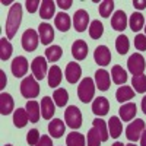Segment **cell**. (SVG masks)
<instances>
[{
  "mask_svg": "<svg viewBox=\"0 0 146 146\" xmlns=\"http://www.w3.org/2000/svg\"><path fill=\"white\" fill-rule=\"evenodd\" d=\"M145 32H146V25H145Z\"/></svg>",
  "mask_w": 146,
  "mask_h": 146,
  "instance_id": "db71d44e",
  "label": "cell"
},
{
  "mask_svg": "<svg viewBox=\"0 0 146 146\" xmlns=\"http://www.w3.org/2000/svg\"><path fill=\"white\" fill-rule=\"evenodd\" d=\"M92 124H94V129H95L96 131H98V135L101 136V140H102V142L108 140L110 135H108V131H107L105 121H104V120H101V118H95V120L92 121Z\"/></svg>",
  "mask_w": 146,
  "mask_h": 146,
  "instance_id": "e575fe53",
  "label": "cell"
},
{
  "mask_svg": "<svg viewBox=\"0 0 146 146\" xmlns=\"http://www.w3.org/2000/svg\"><path fill=\"white\" fill-rule=\"evenodd\" d=\"M88 22H89V15L85 9H79L75 12V16H73V25L78 32H83L88 28Z\"/></svg>",
  "mask_w": 146,
  "mask_h": 146,
  "instance_id": "30bf717a",
  "label": "cell"
},
{
  "mask_svg": "<svg viewBox=\"0 0 146 146\" xmlns=\"http://www.w3.org/2000/svg\"><path fill=\"white\" fill-rule=\"evenodd\" d=\"M28 121H29V117H28V113H27L25 108H18L13 113V123L18 129L25 127Z\"/></svg>",
  "mask_w": 146,
  "mask_h": 146,
  "instance_id": "484cf974",
  "label": "cell"
},
{
  "mask_svg": "<svg viewBox=\"0 0 146 146\" xmlns=\"http://www.w3.org/2000/svg\"><path fill=\"white\" fill-rule=\"evenodd\" d=\"M5 146H12V145H5Z\"/></svg>",
  "mask_w": 146,
  "mask_h": 146,
  "instance_id": "f5cc1de1",
  "label": "cell"
},
{
  "mask_svg": "<svg viewBox=\"0 0 146 146\" xmlns=\"http://www.w3.org/2000/svg\"><path fill=\"white\" fill-rule=\"evenodd\" d=\"M94 58H95L96 64H100V66H108L110 63H111V53H110L108 47H105V45L96 47V50L94 53Z\"/></svg>",
  "mask_w": 146,
  "mask_h": 146,
  "instance_id": "8fae6325",
  "label": "cell"
},
{
  "mask_svg": "<svg viewBox=\"0 0 146 146\" xmlns=\"http://www.w3.org/2000/svg\"><path fill=\"white\" fill-rule=\"evenodd\" d=\"M136 104L135 102H127L124 105H121V108L118 110V114H120V118L123 121H130L135 118L136 115Z\"/></svg>",
  "mask_w": 146,
  "mask_h": 146,
  "instance_id": "44dd1931",
  "label": "cell"
},
{
  "mask_svg": "<svg viewBox=\"0 0 146 146\" xmlns=\"http://www.w3.org/2000/svg\"><path fill=\"white\" fill-rule=\"evenodd\" d=\"M12 73H13V76L16 78H22L27 75L28 72V60L23 57V56H18L16 58H13V62H12Z\"/></svg>",
  "mask_w": 146,
  "mask_h": 146,
  "instance_id": "9c48e42d",
  "label": "cell"
},
{
  "mask_svg": "<svg viewBox=\"0 0 146 146\" xmlns=\"http://www.w3.org/2000/svg\"><path fill=\"white\" fill-rule=\"evenodd\" d=\"M101 136L98 135V131H96L94 127L88 131V146H100L101 145Z\"/></svg>",
  "mask_w": 146,
  "mask_h": 146,
  "instance_id": "ab89813d",
  "label": "cell"
},
{
  "mask_svg": "<svg viewBox=\"0 0 146 146\" xmlns=\"http://www.w3.org/2000/svg\"><path fill=\"white\" fill-rule=\"evenodd\" d=\"M13 107H15L13 98L9 94L3 92L0 95V113H2V115H9L13 111Z\"/></svg>",
  "mask_w": 146,
  "mask_h": 146,
  "instance_id": "ffe728a7",
  "label": "cell"
},
{
  "mask_svg": "<svg viewBox=\"0 0 146 146\" xmlns=\"http://www.w3.org/2000/svg\"><path fill=\"white\" fill-rule=\"evenodd\" d=\"M62 56H63V50L60 45H51L45 50V57H47L48 62H51V63H56L57 60L62 58Z\"/></svg>",
  "mask_w": 146,
  "mask_h": 146,
  "instance_id": "f546056e",
  "label": "cell"
},
{
  "mask_svg": "<svg viewBox=\"0 0 146 146\" xmlns=\"http://www.w3.org/2000/svg\"><path fill=\"white\" fill-rule=\"evenodd\" d=\"M111 76H113V82L115 85H123L127 80V73L121 66H114L111 69Z\"/></svg>",
  "mask_w": 146,
  "mask_h": 146,
  "instance_id": "f1b7e54d",
  "label": "cell"
},
{
  "mask_svg": "<svg viewBox=\"0 0 146 146\" xmlns=\"http://www.w3.org/2000/svg\"><path fill=\"white\" fill-rule=\"evenodd\" d=\"M66 145L67 146H85V136L78 131H72L66 137Z\"/></svg>",
  "mask_w": 146,
  "mask_h": 146,
  "instance_id": "836d02e7",
  "label": "cell"
},
{
  "mask_svg": "<svg viewBox=\"0 0 146 146\" xmlns=\"http://www.w3.org/2000/svg\"><path fill=\"white\" fill-rule=\"evenodd\" d=\"M25 110H27V113H28V117H29V121H31V123H38L40 115H41L40 104L36 102V101H28Z\"/></svg>",
  "mask_w": 146,
  "mask_h": 146,
  "instance_id": "603a6c76",
  "label": "cell"
},
{
  "mask_svg": "<svg viewBox=\"0 0 146 146\" xmlns=\"http://www.w3.org/2000/svg\"><path fill=\"white\" fill-rule=\"evenodd\" d=\"M12 51H13V47H12V44L6 38L0 40V58H2L3 62L7 60V58H10Z\"/></svg>",
  "mask_w": 146,
  "mask_h": 146,
  "instance_id": "d590c367",
  "label": "cell"
},
{
  "mask_svg": "<svg viewBox=\"0 0 146 146\" xmlns=\"http://www.w3.org/2000/svg\"><path fill=\"white\" fill-rule=\"evenodd\" d=\"M95 85L100 91H107L111 85V78H110V73L104 69L96 70L95 73Z\"/></svg>",
  "mask_w": 146,
  "mask_h": 146,
  "instance_id": "5bb4252c",
  "label": "cell"
},
{
  "mask_svg": "<svg viewBox=\"0 0 146 146\" xmlns=\"http://www.w3.org/2000/svg\"><path fill=\"white\" fill-rule=\"evenodd\" d=\"M21 94L28 100L36 98L40 94V85L34 76H27L21 83Z\"/></svg>",
  "mask_w": 146,
  "mask_h": 146,
  "instance_id": "7a4b0ae2",
  "label": "cell"
},
{
  "mask_svg": "<svg viewBox=\"0 0 146 146\" xmlns=\"http://www.w3.org/2000/svg\"><path fill=\"white\" fill-rule=\"evenodd\" d=\"M135 47L139 51H145L146 50V35L143 34H137L135 38Z\"/></svg>",
  "mask_w": 146,
  "mask_h": 146,
  "instance_id": "b9f144b4",
  "label": "cell"
},
{
  "mask_svg": "<svg viewBox=\"0 0 146 146\" xmlns=\"http://www.w3.org/2000/svg\"><path fill=\"white\" fill-rule=\"evenodd\" d=\"M21 21H22V6L21 3H13L6 19V35L9 40H12L16 35Z\"/></svg>",
  "mask_w": 146,
  "mask_h": 146,
  "instance_id": "6da1fadb",
  "label": "cell"
},
{
  "mask_svg": "<svg viewBox=\"0 0 146 146\" xmlns=\"http://www.w3.org/2000/svg\"><path fill=\"white\" fill-rule=\"evenodd\" d=\"M129 25H130V29L133 32H139L143 27H145V18L140 12H136L130 16V21H129Z\"/></svg>",
  "mask_w": 146,
  "mask_h": 146,
  "instance_id": "83f0119b",
  "label": "cell"
},
{
  "mask_svg": "<svg viewBox=\"0 0 146 146\" xmlns=\"http://www.w3.org/2000/svg\"><path fill=\"white\" fill-rule=\"evenodd\" d=\"M56 113V104L50 96H44L41 100V115L44 120H51Z\"/></svg>",
  "mask_w": 146,
  "mask_h": 146,
  "instance_id": "9a60e30c",
  "label": "cell"
},
{
  "mask_svg": "<svg viewBox=\"0 0 146 146\" xmlns=\"http://www.w3.org/2000/svg\"><path fill=\"white\" fill-rule=\"evenodd\" d=\"M142 111L146 114V95L142 98Z\"/></svg>",
  "mask_w": 146,
  "mask_h": 146,
  "instance_id": "c3c4849f",
  "label": "cell"
},
{
  "mask_svg": "<svg viewBox=\"0 0 146 146\" xmlns=\"http://www.w3.org/2000/svg\"><path fill=\"white\" fill-rule=\"evenodd\" d=\"M94 95H95V83L91 78H85L80 85H79V88H78V96H79V100L85 104H88L92 101L94 98Z\"/></svg>",
  "mask_w": 146,
  "mask_h": 146,
  "instance_id": "3957f363",
  "label": "cell"
},
{
  "mask_svg": "<svg viewBox=\"0 0 146 146\" xmlns=\"http://www.w3.org/2000/svg\"><path fill=\"white\" fill-rule=\"evenodd\" d=\"M129 48H130V41H129V38H127L124 34L118 35L117 40H115V50H117L121 56H124V54L129 51Z\"/></svg>",
  "mask_w": 146,
  "mask_h": 146,
  "instance_id": "4dcf8cb0",
  "label": "cell"
},
{
  "mask_svg": "<svg viewBox=\"0 0 146 146\" xmlns=\"http://www.w3.org/2000/svg\"><path fill=\"white\" fill-rule=\"evenodd\" d=\"M40 44V40H38V34H36L34 29H27L22 35V47L25 51H34L36 50V47Z\"/></svg>",
  "mask_w": 146,
  "mask_h": 146,
  "instance_id": "52a82bcc",
  "label": "cell"
},
{
  "mask_svg": "<svg viewBox=\"0 0 146 146\" xmlns=\"http://www.w3.org/2000/svg\"><path fill=\"white\" fill-rule=\"evenodd\" d=\"M64 75H66V80H67L69 83H76V82L80 79V76H82V69H80V66H79L78 63L70 62V63H67V66H66Z\"/></svg>",
  "mask_w": 146,
  "mask_h": 146,
  "instance_id": "7c38bea8",
  "label": "cell"
},
{
  "mask_svg": "<svg viewBox=\"0 0 146 146\" xmlns=\"http://www.w3.org/2000/svg\"><path fill=\"white\" fill-rule=\"evenodd\" d=\"M145 131V121L142 118H136L133 123H130L126 129V137L130 142H137Z\"/></svg>",
  "mask_w": 146,
  "mask_h": 146,
  "instance_id": "8992f818",
  "label": "cell"
},
{
  "mask_svg": "<svg viewBox=\"0 0 146 146\" xmlns=\"http://www.w3.org/2000/svg\"><path fill=\"white\" fill-rule=\"evenodd\" d=\"M54 12H56V3L53 0H42L40 6V16L42 19H50L53 18Z\"/></svg>",
  "mask_w": 146,
  "mask_h": 146,
  "instance_id": "7402d4cb",
  "label": "cell"
},
{
  "mask_svg": "<svg viewBox=\"0 0 146 146\" xmlns=\"http://www.w3.org/2000/svg\"><path fill=\"white\" fill-rule=\"evenodd\" d=\"M64 130H66V126H64V123L60 118H53L50 121V124H48V131H50V135L54 139L62 137L64 135Z\"/></svg>",
  "mask_w": 146,
  "mask_h": 146,
  "instance_id": "d6986e66",
  "label": "cell"
},
{
  "mask_svg": "<svg viewBox=\"0 0 146 146\" xmlns=\"http://www.w3.org/2000/svg\"><path fill=\"white\" fill-rule=\"evenodd\" d=\"M140 146H146V129H145V131L142 133V136H140Z\"/></svg>",
  "mask_w": 146,
  "mask_h": 146,
  "instance_id": "7dc6e473",
  "label": "cell"
},
{
  "mask_svg": "<svg viewBox=\"0 0 146 146\" xmlns=\"http://www.w3.org/2000/svg\"><path fill=\"white\" fill-rule=\"evenodd\" d=\"M0 75H2V88L5 86V72H0Z\"/></svg>",
  "mask_w": 146,
  "mask_h": 146,
  "instance_id": "681fc988",
  "label": "cell"
},
{
  "mask_svg": "<svg viewBox=\"0 0 146 146\" xmlns=\"http://www.w3.org/2000/svg\"><path fill=\"white\" fill-rule=\"evenodd\" d=\"M72 0H57V5L62 7V9H69L72 6Z\"/></svg>",
  "mask_w": 146,
  "mask_h": 146,
  "instance_id": "f6af8a7d",
  "label": "cell"
},
{
  "mask_svg": "<svg viewBox=\"0 0 146 146\" xmlns=\"http://www.w3.org/2000/svg\"><path fill=\"white\" fill-rule=\"evenodd\" d=\"M41 136H40V131L36 130V129H32L28 131V135H27V142L31 145V146H36V143L40 142Z\"/></svg>",
  "mask_w": 146,
  "mask_h": 146,
  "instance_id": "60d3db41",
  "label": "cell"
},
{
  "mask_svg": "<svg viewBox=\"0 0 146 146\" xmlns=\"http://www.w3.org/2000/svg\"><path fill=\"white\" fill-rule=\"evenodd\" d=\"M64 120L69 127L72 129H79L82 126V113L76 105H70L64 111Z\"/></svg>",
  "mask_w": 146,
  "mask_h": 146,
  "instance_id": "5b68a950",
  "label": "cell"
},
{
  "mask_svg": "<svg viewBox=\"0 0 146 146\" xmlns=\"http://www.w3.org/2000/svg\"><path fill=\"white\" fill-rule=\"evenodd\" d=\"M25 5H27V9H28L29 13H35L36 9H38V6L41 3H40V0H27Z\"/></svg>",
  "mask_w": 146,
  "mask_h": 146,
  "instance_id": "7bdbcfd3",
  "label": "cell"
},
{
  "mask_svg": "<svg viewBox=\"0 0 146 146\" xmlns=\"http://www.w3.org/2000/svg\"><path fill=\"white\" fill-rule=\"evenodd\" d=\"M54 23L57 29H60L62 32H66L70 29V25H72V21H70V16L67 13H64V12H60V13H57L56 19H54Z\"/></svg>",
  "mask_w": 146,
  "mask_h": 146,
  "instance_id": "cb8c5ba5",
  "label": "cell"
},
{
  "mask_svg": "<svg viewBox=\"0 0 146 146\" xmlns=\"http://www.w3.org/2000/svg\"><path fill=\"white\" fill-rule=\"evenodd\" d=\"M135 96V91H133L130 86H123V88H118L115 92V98L118 102H126L129 100H131Z\"/></svg>",
  "mask_w": 146,
  "mask_h": 146,
  "instance_id": "1f68e13d",
  "label": "cell"
},
{
  "mask_svg": "<svg viewBox=\"0 0 146 146\" xmlns=\"http://www.w3.org/2000/svg\"><path fill=\"white\" fill-rule=\"evenodd\" d=\"M31 70H32V76L38 80H42L45 78V73H47V60L41 56L35 57L32 60V64H31Z\"/></svg>",
  "mask_w": 146,
  "mask_h": 146,
  "instance_id": "ba28073f",
  "label": "cell"
},
{
  "mask_svg": "<svg viewBox=\"0 0 146 146\" xmlns=\"http://www.w3.org/2000/svg\"><path fill=\"white\" fill-rule=\"evenodd\" d=\"M127 67H129V72L131 73L133 76H139V75H143V70L146 67V63H145V58L142 54L139 53H135L131 54L127 60Z\"/></svg>",
  "mask_w": 146,
  "mask_h": 146,
  "instance_id": "277c9868",
  "label": "cell"
},
{
  "mask_svg": "<svg viewBox=\"0 0 146 146\" xmlns=\"http://www.w3.org/2000/svg\"><path fill=\"white\" fill-rule=\"evenodd\" d=\"M131 85H133V88H135V91L137 94H145L146 92V76L145 75L133 76Z\"/></svg>",
  "mask_w": 146,
  "mask_h": 146,
  "instance_id": "74e56055",
  "label": "cell"
},
{
  "mask_svg": "<svg viewBox=\"0 0 146 146\" xmlns=\"http://www.w3.org/2000/svg\"><path fill=\"white\" fill-rule=\"evenodd\" d=\"M104 32V25L100 21H92L91 25H89V35L92 40H98L101 38V35Z\"/></svg>",
  "mask_w": 146,
  "mask_h": 146,
  "instance_id": "8d00e7d4",
  "label": "cell"
},
{
  "mask_svg": "<svg viewBox=\"0 0 146 146\" xmlns=\"http://www.w3.org/2000/svg\"><path fill=\"white\" fill-rule=\"evenodd\" d=\"M133 6L139 10H142L146 7V0H133Z\"/></svg>",
  "mask_w": 146,
  "mask_h": 146,
  "instance_id": "bcb514c9",
  "label": "cell"
},
{
  "mask_svg": "<svg viewBox=\"0 0 146 146\" xmlns=\"http://www.w3.org/2000/svg\"><path fill=\"white\" fill-rule=\"evenodd\" d=\"M60 82H62V69L58 66H51V69L48 70V86L57 88Z\"/></svg>",
  "mask_w": 146,
  "mask_h": 146,
  "instance_id": "d4e9b609",
  "label": "cell"
},
{
  "mask_svg": "<svg viewBox=\"0 0 146 146\" xmlns=\"http://www.w3.org/2000/svg\"><path fill=\"white\" fill-rule=\"evenodd\" d=\"M108 131H110V135H111V137L117 139L120 135H121V131H123V124H121V121L118 117H111L108 121Z\"/></svg>",
  "mask_w": 146,
  "mask_h": 146,
  "instance_id": "4316f807",
  "label": "cell"
},
{
  "mask_svg": "<svg viewBox=\"0 0 146 146\" xmlns=\"http://www.w3.org/2000/svg\"><path fill=\"white\" fill-rule=\"evenodd\" d=\"M36 146H53V142H51V137L50 136H47V135H44V136H41V139H40V142L36 143Z\"/></svg>",
  "mask_w": 146,
  "mask_h": 146,
  "instance_id": "ee69618b",
  "label": "cell"
},
{
  "mask_svg": "<svg viewBox=\"0 0 146 146\" xmlns=\"http://www.w3.org/2000/svg\"><path fill=\"white\" fill-rule=\"evenodd\" d=\"M111 27L115 31H124L127 27V16L124 10H117L111 18Z\"/></svg>",
  "mask_w": 146,
  "mask_h": 146,
  "instance_id": "ac0fdd59",
  "label": "cell"
},
{
  "mask_svg": "<svg viewBox=\"0 0 146 146\" xmlns=\"http://www.w3.org/2000/svg\"><path fill=\"white\" fill-rule=\"evenodd\" d=\"M72 56L76 60H85L88 56V44L83 40H76L72 45Z\"/></svg>",
  "mask_w": 146,
  "mask_h": 146,
  "instance_id": "2e32d148",
  "label": "cell"
},
{
  "mask_svg": "<svg viewBox=\"0 0 146 146\" xmlns=\"http://www.w3.org/2000/svg\"><path fill=\"white\" fill-rule=\"evenodd\" d=\"M111 146H126V145H123L121 142H115V143H114V145H111Z\"/></svg>",
  "mask_w": 146,
  "mask_h": 146,
  "instance_id": "f907efd6",
  "label": "cell"
},
{
  "mask_svg": "<svg viewBox=\"0 0 146 146\" xmlns=\"http://www.w3.org/2000/svg\"><path fill=\"white\" fill-rule=\"evenodd\" d=\"M53 98H54V104H56L57 107H64V105L67 104V101H69V94H67L66 89L58 88V89L54 91Z\"/></svg>",
  "mask_w": 146,
  "mask_h": 146,
  "instance_id": "d6a6232c",
  "label": "cell"
},
{
  "mask_svg": "<svg viewBox=\"0 0 146 146\" xmlns=\"http://www.w3.org/2000/svg\"><path fill=\"white\" fill-rule=\"evenodd\" d=\"M126 146H136L135 143H129V145H126Z\"/></svg>",
  "mask_w": 146,
  "mask_h": 146,
  "instance_id": "816d5d0a",
  "label": "cell"
},
{
  "mask_svg": "<svg viewBox=\"0 0 146 146\" xmlns=\"http://www.w3.org/2000/svg\"><path fill=\"white\" fill-rule=\"evenodd\" d=\"M100 15L102 18H108L110 15H111V12L114 9V2L113 0H104V2L100 3Z\"/></svg>",
  "mask_w": 146,
  "mask_h": 146,
  "instance_id": "f35d334b",
  "label": "cell"
},
{
  "mask_svg": "<svg viewBox=\"0 0 146 146\" xmlns=\"http://www.w3.org/2000/svg\"><path fill=\"white\" fill-rule=\"evenodd\" d=\"M38 35H40V40H41V44L44 45H48L53 40H54V29L50 23H40L38 27Z\"/></svg>",
  "mask_w": 146,
  "mask_h": 146,
  "instance_id": "4fadbf2b",
  "label": "cell"
},
{
  "mask_svg": "<svg viewBox=\"0 0 146 146\" xmlns=\"http://www.w3.org/2000/svg\"><path fill=\"white\" fill-rule=\"evenodd\" d=\"M108 110H110V102L107 98L104 96H98L94 102H92V113L95 115H105L108 114Z\"/></svg>",
  "mask_w": 146,
  "mask_h": 146,
  "instance_id": "e0dca14e",
  "label": "cell"
}]
</instances>
